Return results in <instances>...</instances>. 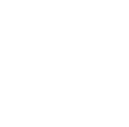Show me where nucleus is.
I'll list each match as a JSON object with an SVG mask.
<instances>
[]
</instances>
